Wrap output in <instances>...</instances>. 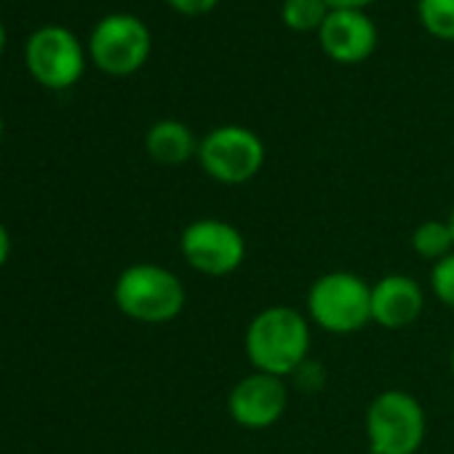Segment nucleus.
Masks as SVG:
<instances>
[{"instance_id":"obj_1","label":"nucleus","mask_w":454,"mask_h":454,"mask_svg":"<svg viewBox=\"0 0 454 454\" xmlns=\"http://www.w3.org/2000/svg\"><path fill=\"white\" fill-rule=\"evenodd\" d=\"M310 321L305 313L289 305H268L262 308L247 326L244 350L254 372H265L273 377L297 374L310 356Z\"/></svg>"},{"instance_id":"obj_2","label":"nucleus","mask_w":454,"mask_h":454,"mask_svg":"<svg viewBox=\"0 0 454 454\" xmlns=\"http://www.w3.org/2000/svg\"><path fill=\"white\" fill-rule=\"evenodd\" d=\"M113 300L126 318L158 326L182 316L187 292L174 270L155 262H134L115 278Z\"/></svg>"},{"instance_id":"obj_3","label":"nucleus","mask_w":454,"mask_h":454,"mask_svg":"<svg viewBox=\"0 0 454 454\" xmlns=\"http://www.w3.org/2000/svg\"><path fill=\"white\" fill-rule=\"evenodd\" d=\"M305 316L329 334H356L372 324V284L350 270H329L310 284Z\"/></svg>"},{"instance_id":"obj_4","label":"nucleus","mask_w":454,"mask_h":454,"mask_svg":"<svg viewBox=\"0 0 454 454\" xmlns=\"http://www.w3.org/2000/svg\"><path fill=\"white\" fill-rule=\"evenodd\" d=\"M364 427L369 454H417L427 433V419L422 403L409 390L387 387L372 398Z\"/></svg>"},{"instance_id":"obj_5","label":"nucleus","mask_w":454,"mask_h":454,"mask_svg":"<svg viewBox=\"0 0 454 454\" xmlns=\"http://www.w3.org/2000/svg\"><path fill=\"white\" fill-rule=\"evenodd\" d=\"M195 158L208 179L233 187L252 182L262 171L268 150L257 131L239 123H224L200 137Z\"/></svg>"},{"instance_id":"obj_6","label":"nucleus","mask_w":454,"mask_h":454,"mask_svg":"<svg viewBox=\"0 0 454 454\" xmlns=\"http://www.w3.org/2000/svg\"><path fill=\"white\" fill-rule=\"evenodd\" d=\"M182 260L200 276L224 278L247 262V239L233 222L219 216L192 219L179 236Z\"/></svg>"},{"instance_id":"obj_7","label":"nucleus","mask_w":454,"mask_h":454,"mask_svg":"<svg viewBox=\"0 0 454 454\" xmlns=\"http://www.w3.org/2000/svg\"><path fill=\"white\" fill-rule=\"evenodd\" d=\"M150 51H153L150 27L139 17L126 12L102 17L89 38L91 62L113 78H126L142 70L145 62L150 59Z\"/></svg>"},{"instance_id":"obj_8","label":"nucleus","mask_w":454,"mask_h":454,"mask_svg":"<svg viewBox=\"0 0 454 454\" xmlns=\"http://www.w3.org/2000/svg\"><path fill=\"white\" fill-rule=\"evenodd\" d=\"M25 65L35 83L54 91H65L83 78L86 51L73 30L62 25H46L27 38Z\"/></svg>"},{"instance_id":"obj_9","label":"nucleus","mask_w":454,"mask_h":454,"mask_svg":"<svg viewBox=\"0 0 454 454\" xmlns=\"http://www.w3.org/2000/svg\"><path fill=\"white\" fill-rule=\"evenodd\" d=\"M289 406V387L284 377L265 372H252L241 377L227 393V414L239 427L268 430L273 427Z\"/></svg>"},{"instance_id":"obj_10","label":"nucleus","mask_w":454,"mask_h":454,"mask_svg":"<svg viewBox=\"0 0 454 454\" xmlns=\"http://www.w3.org/2000/svg\"><path fill=\"white\" fill-rule=\"evenodd\" d=\"M316 35L324 54L337 65H361L377 49V25L358 9H332Z\"/></svg>"},{"instance_id":"obj_11","label":"nucleus","mask_w":454,"mask_h":454,"mask_svg":"<svg viewBox=\"0 0 454 454\" xmlns=\"http://www.w3.org/2000/svg\"><path fill=\"white\" fill-rule=\"evenodd\" d=\"M425 310V292L419 281L403 273H387L372 284V324L401 332L417 324Z\"/></svg>"},{"instance_id":"obj_12","label":"nucleus","mask_w":454,"mask_h":454,"mask_svg":"<svg viewBox=\"0 0 454 454\" xmlns=\"http://www.w3.org/2000/svg\"><path fill=\"white\" fill-rule=\"evenodd\" d=\"M198 137L192 129L176 118L155 121L145 134V150L147 155L160 166H182L198 155Z\"/></svg>"},{"instance_id":"obj_13","label":"nucleus","mask_w":454,"mask_h":454,"mask_svg":"<svg viewBox=\"0 0 454 454\" xmlns=\"http://www.w3.org/2000/svg\"><path fill=\"white\" fill-rule=\"evenodd\" d=\"M409 244H411V252L430 265L441 262L443 257H449L454 252V236H451V227L446 219L419 222L411 231Z\"/></svg>"},{"instance_id":"obj_14","label":"nucleus","mask_w":454,"mask_h":454,"mask_svg":"<svg viewBox=\"0 0 454 454\" xmlns=\"http://www.w3.org/2000/svg\"><path fill=\"white\" fill-rule=\"evenodd\" d=\"M329 12L326 0H284L281 4V20L294 33H318Z\"/></svg>"},{"instance_id":"obj_15","label":"nucleus","mask_w":454,"mask_h":454,"mask_svg":"<svg viewBox=\"0 0 454 454\" xmlns=\"http://www.w3.org/2000/svg\"><path fill=\"white\" fill-rule=\"evenodd\" d=\"M422 27L438 41H454V0H417Z\"/></svg>"},{"instance_id":"obj_16","label":"nucleus","mask_w":454,"mask_h":454,"mask_svg":"<svg viewBox=\"0 0 454 454\" xmlns=\"http://www.w3.org/2000/svg\"><path fill=\"white\" fill-rule=\"evenodd\" d=\"M430 289L441 305L454 310V252L441 262L430 265Z\"/></svg>"},{"instance_id":"obj_17","label":"nucleus","mask_w":454,"mask_h":454,"mask_svg":"<svg viewBox=\"0 0 454 454\" xmlns=\"http://www.w3.org/2000/svg\"><path fill=\"white\" fill-rule=\"evenodd\" d=\"M166 4L182 17H203L219 6V0H166Z\"/></svg>"},{"instance_id":"obj_18","label":"nucleus","mask_w":454,"mask_h":454,"mask_svg":"<svg viewBox=\"0 0 454 454\" xmlns=\"http://www.w3.org/2000/svg\"><path fill=\"white\" fill-rule=\"evenodd\" d=\"M12 257V236H9V227L0 219V268H4Z\"/></svg>"},{"instance_id":"obj_19","label":"nucleus","mask_w":454,"mask_h":454,"mask_svg":"<svg viewBox=\"0 0 454 454\" xmlns=\"http://www.w3.org/2000/svg\"><path fill=\"white\" fill-rule=\"evenodd\" d=\"M374 0H326L329 9H358L366 12V6H372Z\"/></svg>"},{"instance_id":"obj_20","label":"nucleus","mask_w":454,"mask_h":454,"mask_svg":"<svg viewBox=\"0 0 454 454\" xmlns=\"http://www.w3.org/2000/svg\"><path fill=\"white\" fill-rule=\"evenodd\" d=\"M4 49H6V27L0 22V54H4Z\"/></svg>"},{"instance_id":"obj_21","label":"nucleus","mask_w":454,"mask_h":454,"mask_svg":"<svg viewBox=\"0 0 454 454\" xmlns=\"http://www.w3.org/2000/svg\"><path fill=\"white\" fill-rule=\"evenodd\" d=\"M446 222H449V227H451V236H454V206H451V211H449Z\"/></svg>"},{"instance_id":"obj_22","label":"nucleus","mask_w":454,"mask_h":454,"mask_svg":"<svg viewBox=\"0 0 454 454\" xmlns=\"http://www.w3.org/2000/svg\"><path fill=\"white\" fill-rule=\"evenodd\" d=\"M449 366H451V374H454V345H451V353H449Z\"/></svg>"},{"instance_id":"obj_23","label":"nucleus","mask_w":454,"mask_h":454,"mask_svg":"<svg viewBox=\"0 0 454 454\" xmlns=\"http://www.w3.org/2000/svg\"><path fill=\"white\" fill-rule=\"evenodd\" d=\"M0 137H4V115H0Z\"/></svg>"}]
</instances>
